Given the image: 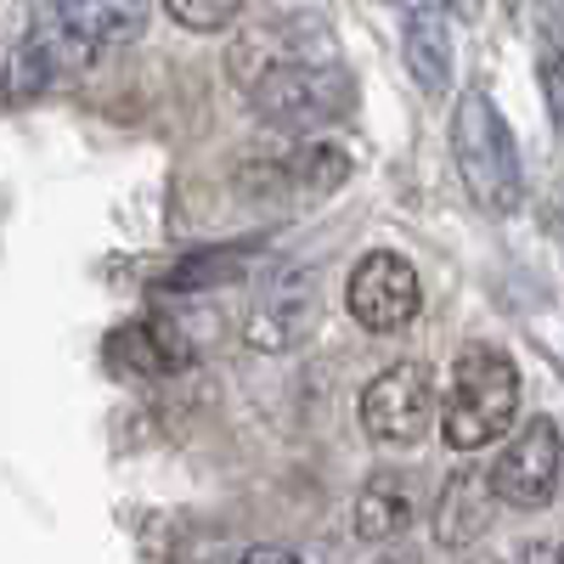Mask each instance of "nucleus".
I'll list each match as a JSON object with an SVG mask.
<instances>
[{
    "label": "nucleus",
    "mask_w": 564,
    "mask_h": 564,
    "mask_svg": "<svg viewBox=\"0 0 564 564\" xmlns=\"http://www.w3.org/2000/svg\"><path fill=\"white\" fill-rule=\"evenodd\" d=\"M452 159H457V175L468 186L486 215H513L525 204V164H520V141H513L502 108L486 97L480 85H468L457 108H452Z\"/></svg>",
    "instance_id": "f257e3e1"
},
{
    "label": "nucleus",
    "mask_w": 564,
    "mask_h": 564,
    "mask_svg": "<svg viewBox=\"0 0 564 564\" xmlns=\"http://www.w3.org/2000/svg\"><path fill=\"white\" fill-rule=\"evenodd\" d=\"M254 52H265L260 63H238L231 57V74H243V90L260 119L271 124H327L350 108V74L322 63V57H305V52H271L265 34L254 40Z\"/></svg>",
    "instance_id": "f03ea898"
},
{
    "label": "nucleus",
    "mask_w": 564,
    "mask_h": 564,
    "mask_svg": "<svg viewBox=\"0 0 564 564\" xmlns=\"http://www.w3.org/2000/svg\"><path fill=\"white\" fill-rule=\"evenodd\" d=\"M520 417V367L497 345H468L452 367V390L441 401V435L452 452H480L502 441Z\"/></svg>",
    "instance_id": "7ed1b4c3"
},
{
    "label": "nucleus",
    "mask_w": 564,
    "mask_h": 564,
    "mask_svg": "<svg viewBox=\"0 0 564 564\" xmlns=\"http://www.w3.org/2000/svg\"><path fill=\"white\" fill-rule=\"evenodd\" d=\"M97 57L102 52L68 23L63 7H40L29 18V29L12 40V57L0 63V90H7L12 102H29V97H40V90H52L57 79L85 74Z\"/></svg>",
    "instance_id": "20e7f679"
},
{
    "label": "nucleus",
    "mask_w": 564,
    "mask_h": 564,
    "mask_svg": "<svg viewBox=\"0 0 564 564\" xmlns=\"http://www.w3.org/2000/svg\"><path fill=\"white\" fill-rule=\"evenodd\" d=\"M316 322H322V276L311 265H294V271H276L254 294L243 316V339L260 356H289L316 334Z\"/></svg>",
    "instance_id": "39448f33"
},
{
    "label": "nucleus",
    "mask_w": 564,
    "mask_h": 564,
    "mask_svg": "<svg viewBox=\"0 0 564 564\" xmlns=\"http://www.w3.org/2000/svg\"><path fill=\"white\" fill-rule=\"evenodd\" d=\"M435 423V372L423 361H395L361 390V430L379 446H417Z\"/></svg>",
    "instance_id": "423d86ee"
},
{
    "label": "nucleus",
    "mask_w": 564,
    "mask_h": 564,
    "mask_svg": "<svg viewBox=\"0 0 564 564\" xmlns=\"http://www.w3.org/2000/svg\"><path fill=\"white\" fill-rule=\"evenodd\" d=\"M564 475V435L553 417H531L520 435L502 446V457L491 463V491L508 508H547Z\"/></svg>",
    "instance_id": "0eeeda50"
},
{
    "label": "nucleus",
    "mask_w": 564,
    "mask_h": 564,
    "mask_svg": "<svg viewBox=\"0 0 564 564\" xmlns=\"http://www.w3.org/2000/svg\"><path fill=\"white\" fill-rule=\"evenodd\" d=\"M345 305H350V316L367 327V334H395V327H406L417 316V305H423L412 260H401L390 249L361 254L350 282H345Z\"/></svg>",
    "instance_id": "6e6552de"
},
{
    "label": "nucleus",
    "mask_w": 564,
    "mask_h": 564,
    "mask_svg": "<svg viewBox=\"0 0 564 564\" xmlns=\"http://www.w3.org/2000/svg\"><path fill=\"white\" fill-rule=\"evenodd\" d=\"M243 181L249 186H265V193H334V186L350 181V153L334 148V141H300V148L276 153V159H254L243 164Z\"/></svg>",
    "instance_id": "1a4fd4ad"
},
{
    "label": "nucleus",
    "mask_w": 564,
    "mask_h": 564,
    "mask_svg": "<svg viewBox=\"0 0 564 564\" xmlns=\"http://www.w3.org/2000/svg\"><path fill=\"white\" fill-rule=\"evenodd\" d=\"M108 356L113 367L135 372V379H164V372L193 367V339L170 316H135L108 339Z\"/></svg>",
    "instance_id": "9d476101"
},
{
    "label": "nucleus",
    "mask_w": 564,
    "mask_h": 564,
    "mask_svg": "<svg viewBox=\"0 0 564 564\" xmlns=\"http://www.w3.org/2000/svg\"><path fill=\"white\" fill-rule=\"evenodd\" d=\"M497 520V491L480 468H457L435 497V542L441 547H468L480 542Z\"/></svg>",
    "instance_id": "9b49d317"
},
{
    "label": "nucleus",
    "mask_w": 564,
    "mask_h": 564,
    "mask_svg": "<svg viewBox=\"0 0 564 564\" xmlns=\"http://www.w3.org/2000/svg\"><path fill=\"white\" fill-rule=\"evenodd\" d=\"M356 536L361 542H395L412 531L417 520V486L406 475H395V468H384V475H367V486L356 491Z\"/></svg>",
    "instance_id": "f8f14e48"
},
{
    "label": "nucleus",
    "mask_w": 564,
    "mask_h": 564,
    "mask_svg": "<svg viewBox=\"0 0 564 564\" xmlns=\"http://www.w3.org/2000/svg\"><path fill=\"white\" fill-rule=\"evenodd\" d=\"M401 57L423 90H446L452 85V34L435 12V0H412L406 7V34H401Z\"/></svg>",
    "instance_id": "ddd939ff"
},
{
    "label": "nucleus",
    "mask_w": 564,
    "mask_h": 564,
    "mask_svg": "<svg viewBox=\"0 0 564 564\" xmlns=\"http://www.w3.org/2000/svg\"><path fill=\"white\" fill-rule=\"evenodd\" d=\"M63 12H68V23L102 52V45L130 40L141 23H148L153 0H63Z\"/></svg>",
    "instance_id": "4468645a"
},
{
    "label": "nucleus",
    "mask_w": 564,
    "mask_h": 564,
    "mask_svg": "<svg viewBox=\"0 0 564 564\" xmlns=\"http://www.w3.org/2000/svg\"><path fill=\"white\" fill-rule=\"evenodd\" d=\"M243 0H164V12L181 23V29H193V34H215L226 29L231 18H238Z\"/></svg>",
    "instance_id": "2eb2a0df"
},
{
    "label": "nucleus",
    "mask_w": 564,
    "mask_h": 564,
    "mask_svg": "<svg viewBox=\"0 0 564 564\" xmlns=\"http://www.w3.org/2000/svg\"><path fill=\"white\" fill-rule=\"evenodd\" d=\"M536 74H542L547 113H553V124H558V135H564V45H547L542 63H536Z\"/></svg>",
    "instance_id": "dca6fc26"
},
{
    "label": "nucleus",
    "mask_w": 564,
    "mask_h": 564,
    "mask_svg": "<svg viewBox=\"0 0 564 564\" xmlns=\"http://www.w3.org/2000/svg\"><path fill=\"white\" fill-rule=\"evenodd\" d=\"M231 564H305L294 547H276V542H260V547H243Z\"/></svg>",
    "instance_id": "f3484780"
},
{
    "label": "nucleus",
    "mask_w": 564,
    "mask_h": 564,
    "mask_svg": "<svg viewBox=\"0 0 564 564\" xmlns=\"http://www.w3.org/2000/svg\"><path fill=\"white\" fill-rule=\"evenodd\" d=\"M435 7H446L452 18H480V0H435Z\"/></svg>",
    "instance_id": "a211bd4d"
},
{
    "label": "nucleus",
    "mask_w": 564,
    "mask_h": 564,
    "mask_svg": "<svg viewBox=\"0 0 564 564\" xmlns=\"http://www.w3.org/2000/svg\"><path fill=\"white\" fill-rule=\"evenodd\" d=\"M372 564H423V558H417V553H379Z\"/></svg>",
    "instance_id": "6ab92c4d"
},
{
    "label": "nucleus",
    "mask_w": 564,
    "mask_h": 564,
    "mask_svg": "<svg viewBox=\"0 0 564 564\" xmlns=\"http://www.w3.org/2000/svg\"><path fill=\"white\" fill-rule=\"evenodd\" d=\"M525 564H558V553H553V547H542V542H536V547H531V558H525Z\"/></svg>",
    "instance_id": "aec40b11"
},
{
    "label": "nucleus",
    "mask_w": 564,
    "mask_h": 564,
    "mask_svg": "<svg viewBox=\"0 0 564 564\" xmlns=\"http://www.w3.org/2000/svg\"><path fill=\"white\" fill-rule=\"evenodd\" d=\"M553 553H558V564H564V542H558V547H553Z\"/></svg>",
    "instance_id": "412c9836"
}]
</instances>
